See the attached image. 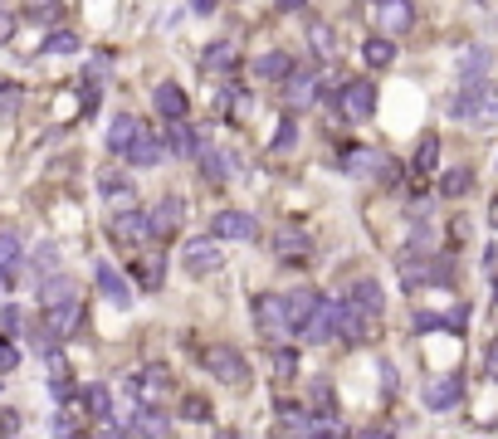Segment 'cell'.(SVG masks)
Returning a JSON list of instances; mask_svg holds the SVG:
<instances>
[{
	"mask_svg": "<svg viewBox=\"0 0 498 439\" xmlns=\"http://www.w3.org/2000/svg\"><path fill=\"white\" fill-rule=\"evenodd\" d=\"M469 186H474V171H464V166H450V171L440 176V195H450V201H454V195H464Z\"/></svg>",
	"mask_w": 498,
	"mask_h": 439,
	"instance_id": "cell-36",
	"label": "cell"
},
{
	"mask_svg": "<svg viewBox=\"0 0 498 439\" xmlns=\"http://www.w3.org/2000/svg\"><path fill=\"white\" fill-rule=\"evenodd\" d=\"M142 215H147V235L162 239V235H171V229L186 220V201H181V195H166L157 211H142Z\"/></svg>",
	"mask_w": 498,
	"mask_h": 439,
	"instance_id": "cell-14",
	"label": "cell"
},
{
	"mask_svg": "<svg viewBox=\"0 0 498 439\" xmlns=\"http://www.w3.org/2000/svg\"><path fill=\"white\" fill-rule=\"evenodd\" d=\"M137 385H142V401H166V395H171V371H166V366H147V371L137 376Z\"/></svg>",
	"mask_w": 498,
	"mask_h": 439,
	"instance_id": "cell-28",
	"label": "cell"
},
{
	"mask_svg": "<svg viewBox=\"0 0 498 439\" xmlns=\"http://www.w3.org/2000/svg\"><path fill=\"white\" fill-rule=\"evenodd\" d=\"M79 312H83L79 298H64V302H54V308H45V318H39V322L54 332V342H64V337H74V332H79Z\"/></svg>",
	"mask_w": 498,
	"mask_h": 439,
	"instance_id": "cell-16",
	"label": "cell"
},
{
	"mask_svg": "<svg viewBox=\"0 0 498 439\" xmlns=\"http://www.w3.org/2000/svg\"><path fill=\"white\" fill-rule=\"evenodd\" d=\"M313 49L318 54H332V29L328 25H313Z\"/></svg>",
	"mask_w": 498,
	"mask_h": 439,
	"instance_id": "cell-44",
	"label": "cell"
},
{
	"mask_svg": "<svg viewBox=\"0 0 498 439\" xmlns=\"http://www.w3.org/2000/svg\"><path fill=\"white\" fill-rule=\"evenodd\" d=\"M347 302L361 312V318H371V322H377L381 312H386V288H381L377 278H357V284L347 288Z\"/></svg>",
	"mask_w": 498,
	"mask_h": 439,
	"instance_id": "cell-9",
	"label": "cell"
},
{
	"mask_svg": "<svg viewBox=\"0 0 498 439\" xmlns=\"http://www.w3.org/2000/svg\"><path fill=\"white\" fill-rule=\"evenodd\" d=\"M377 20H381V35L396 39L415 25V5L411 0H377Z\"/></svg>",
	"mask_w": 498,
	"mask_h": 439,
	"instance_id": "cell-11",
	"label": "cell"
},
{
	"mask_svg": "<svg viewBox=\"0 0 498 439\" xmlns=\"http://www.w3.org/2000/svg\"><path fill=\"white\" fill-rule=\"evenodd\" d=\"M25 259V249H20V239L10 235V229H0V269H5V284L15 278V264Z\"/></svg>",
	"mask_w": 498,
	"mask_h": 439,
	"instance_id": "cell-35",
	"label": "cell"
},
{
	"mask_svg": "<svg viewBox=\"0 0 498 439\" xmlns=\"http://www.w3.org/2000/svg\"><path fill=\"white\" fill-rule=\"evenodd\" d=\"M274 249H278V259H308L313 239L298 235V229H284V235H274Z\"/></svg>",
	"mask_w": 498,
	"mask_h": 439,
	"instance_id": "cell-32",
	"label": "cell"
},
{
	"mask_svg": "<svg viewBox=\"0 0 498 439\" xmlns=\"http://www.w3.org/2000/svg\"><path fill=\"white\" fill-rule=\"evenodd\" d=\"M298 337L318 342V347H323V342H332V337H337V298H318L313 318L303 322V332H298Z\"/></svg>",
	"mask_w": 498,
	"mask_h": 439,
	"instance_id": "cell-10",
	"label": "cell"
},
{
	"mask_svg": "<svg viewBox=\"0 0 498 439\" xmlns=\"http://www.w3.org/2000/svg\"><path fill=\"white\" fill-rule=\"evenodd\" d=\"M254 312H259V332L264 337H274V342H284L288 332V308H284V293H264V298L254 302Z\"/></svg>",
	"mask_w": 498,
	"mask_h": 439,
	"instance_id": "cell-5",
	"label": "cell"
},
{
	"mask_svg": "<svg viewBox=\"0 0 498 439\" xmlns=\"http://www.w3.org/2000/svg\"><path fill=\"white\" fill-rule=\"evenodd\" d=\"M35 298H39V308H54V302H64V298H79V293H74V278H69V274H59V269H49V274L35 284Z\"/></svg>",
	"mask_w": 498,
	"mask_h": 439,
	"instance_id": "cell-23",
	"label": "cell"
},
{
	"mask_svg": "<svg viewBox=\"0 0 498 439\" xmlns=\"http://www.w3.org/2000/svg\"><path fill=\"white\" fill-rule=\"evenodd\" d=\"M484 371L498 376V342H489V352H484Z\"/></svg>",
	"mask_w": 498,
	"mask_h": 439,
	"instance_id": "cell-49",
	"label": "cell"
},
{
	"mask_svg": "<svg viewBox=\"0 0 498 439\" xmlns=\"http://www.w3.org/2000/svg\"><path fill=\"white\" fill-rule=\"evenodd\" d=\"M211 239H220V244L225 239H240V244L245 239H259V220L245 215V211H220L211 220Z\"/></svg>",
	"mask_w": 498,
	"mask_h": 439,
	"instance_id": "cell-6",
	"label": "cell"
},
{
	"mask_svg": "<svg viewBox=\"0 0 498 439\" xmlns=\"http://www.w3.org/2000/svg\"><path fill=\"white\" fill-rule=\"evenodd\" d=\"M205 371H211L220 385H230V391H249V381H254L249 361L235 347H211V352H205Z\"/></svg>",
	"mask_w": 498,
	"mask_h": 439,
	"instance_id": "cell-2",
	"label": "cell"
},
{
	"mask_svg": "<svg viewBox=\"0 0 498 439\" xmlns=\"http://www.w3.org/2000/svg\"><path fill=\"white\" fill-rule=\"evenodd\" d=\"M93 278H98V293H103V298H108L118 312L132 308V288H128V278H122L112 264H98V269H93Z\"/></svg>",
	"mask_w": 498,
	"mask_h": 439,
	"instance_id": "cell-15",
	"label": "cell"
},
{
	"mask_svg": "<svg viewBox=\"0 0 498 439\" xmlns=\"http://www.w3.org/2000/svg\"><path fill=\"white\" fill-rule=\"evenodd\" d=\"M54 435H59V439H74V435H79V420H69V415H59V420H54Z\"/></svg>",
	"mask_w": 498,
	"mask_h": 439,
	"instance_id": "cell-46",
	"label": "cell"
},
{
	"mask_svg": "<svg viewBox=\"0 0 498 439\" xmlns=\"http://www.w3.org/2000/svg\"><path fill=\"white\" fill-rule=\"evenodd\" d=\"M98 195H103L108 205H112V201L128 205L137 191H132V176H128V171H112V166H108V171H98Z\"/></svg>",
	"mask_w": 498,
	"mask_h": 439,
	"instance_id": "cell-27",
	"label": "cell"
},
{
	"mask_svg": "<svg viewBox=\"0 0 498 439\" xmlns=\"http://www.w3.org/2000/svg\"><path fill=\"white\" fill-rule=\"evenodd\" d=\"M450 118H460V122H489V118H498V88H494L489 79H484V83H464V88L450 98Z\"/></svg>",
	"mask_w": 498,
	"mask_h": 439,
	"instance_id": "cell-1",
	"label": "cell"
},
{
	"mask_svg": "<svg viewBox=\"0 0 498 439\" xmlns=\"http://www.w3.org/2000/svg\"><path fill=\"white\" fill-rule=\"evenodd\" d=\"M337 108L347 122H367L371 112H377V83L371 79H347L337 88Z\"/></svg>",
	"mask_w": 498,
	"mask_h": 439,
	"instance_id": "cell-3",
	"label": "cell"
},
{
	"mask_svg": "<svg viewBox=\"0 0 498 439\" xmlns=\"http://www.w3.org/2000/svg\"><path fill=\"white\" fill-rule=\"evenodd\" d=\"M83 405L93 410V420H112V391L108 385H83Z\"/></svg>",
	"mask_w": 498,
	"mask_h": 439,
	"instance_id": "cell-34",
	"label": "cell"
},
{
	"mask_svg": "<svg viewBox=\"0 0 498 439\" xmlns=\"http://www.w3.org/2000/svg\"><path fill=\"white\" fill-rule=\"evenodd\" d=\"M0 288H5V269H0Z\"/></svg>",
	"mask_w": 498,
	"mask_h": 439,
	"instance_id": "cell-54",
	"label": "cell"
},
{
	"mask_svg": "<svg viewBox=\"0 0 498 439\" xmlns=\"http://www.w3.org/2000/svg\"><path fill=\"white\" fill-rule=\"evenodd\" d=\"M54 15H59L54 0H39V5H29V20H54Z\"/></svg>",
	"mask_w": 498,
	"mask_h": 439,
	"instance_id": "cell-45",
	"label": "cell"
},
{
	"mask_svg": "<svg viewBox=\"0 0 498 439\" xmlns=\"http://www.w3.org/2000/svg\"><path fill=\"white\" fill-rule=\"evenodd\" d=\"M152 108H157V118H166V122L191 118V98H186L181 83H157V88H152Z\"/></svg>",
	"mask_w": 498,
	"mask_h": 439,
	"instance_id": "cell-8",
	"label": "cell"
},
{
	"mask_svg": "<svg viewBox=\"0 0 498 439\" xmlns=\"http://www.w3.org/2000/svg\"><path fill=\"white\" fill-rule=\"evenodd\" d=\"M15 366H20L15 342H10V337H0V376H5V371H15Z\"/></svg>",
	"mask_w": 498,
	"mask_h": 439,
	"instance_id": "cell-40",
	"label": "cell"
},
{
	"mask_svg": "<svg viewBox=\"0 0 498 439\" xmlns=\"http://www.w3.org/2000/svg\"><path fill=\"white\" fill-rule=\"evenodd\" d=\"M489 225H494V229H498V201H494V205H489Z\"/></svg>",
	"mask_w": 498,
	"mask_h": 439,
	"instance_id": "cell-52",
	"label": "cell"
},
{
	"mask_svg": "<svg viewBox=\"0 0 498 439\" xmlns=\"http://www.w3.org/2000/svg\"><path fill=\"white\" fill-rule=\"evenodd\" d=\"M162 142H166V156H186V162H191V156L205 146V137H201V132H195L186 118H181V122H171V132H166Z\"/></svg>",
	"mask_w": 498,
	"mask_h": 439,
	"instance_id": "cell-21",
	"label": "cell"
},
{
	"mask_svg": "<svg viewBox=\"0 0 498 439\" xmlns=\"http://www.w3.org/2000/svg\"><path fill=\"white\" fill-rule=\"evenodd\" d=\"M318 298H323V293H318V288H294V293H284V308H288V327H294V332H303V322L313 318Z\"/></svg>",
	"mask_w": 498,
	"mask_h": 439,
	"instance_id": "cell-25",
	"label": "cell"
},
{
	"mask_svg": "<svg viewBox=\"0 0 498 439\" xmlns=\"http://www.w3.org/2000/svg\"><path fill=\"white\" fill-rule=\"evenodd\" d=\"M166 435H171V420H166L162 405H142L132 415V439H166Z\"/></svg>",
	"mask_w": 498,
	"mask_h": 439,
	"instance_id": "cell-22",
	"label": "cell"
},
{
	"mask_svg": "<svg viewBox=\"0 0 498 439\" xmlns=\"http://www.w3.org/2000/svg\"><path fill=\"white\" fill-rule=\"evenodd\" d=\"M342 171H352V176H371V181H391V162L381 152H342Z\"/></svg>",
	"mask_w": 498,
	"mask_h": 439,
	"instance_id": "cell-12",
	"label": "cell"
},
{
	"mask_svg": "<svg viewBox=\"0 0 498 439\" xmlns=\"http://www.w3.org/2000/svg\"><path fill=\"white\" fill-rule=\"evenodd\" d=\"M137 132H142V122L132 118V112H112V122H108V152L112 156H128L132 142H137Z\"/></svg>",
	"mask_w": 498,
	"mask_h": 439,
	"instance_id": "cell-20",
	"label": "cell"
},
{
	"mask_svg": "<svg viewBox=\"0 0 498 439\" xmlns=\"http://www.w3.org/2000/svg\"><path fill=\"white\" fill-rule=\"evenodd\" d=\"M332 410H337V401H332V385L328 381H313V385H308V415L332 420Z\"/></svg>",
	"mask_w": 498,
	"mask_h": 439,
	"instance_id": "cell-33",
	"label": "cell"
},
{
	"mask_svg": "<svg viewBox=\"0 0 498 439\" xmlns=\"http://www.w3.org/2000/svg\"><path fill=\"white\" fill-rule=\"evenodd\" d=\"M278 5H284V10H303V0H278Z\"/></svg>",
	"mask_w": 498,
	"mask_h": 439,
	"instance_id": "cell-51",
	"label": "cell"
},
{
	"mask_svg": "<svg viewBox=\"0 0 498 439\" xmlns=\"http://www.w3.org/2000/svg\"><path fill=\"white\" fill-rule=\"evenodd\" d=\"M0 327H5V332H20V327H25V308L5 302V308H0Z\"/></svg>",
	"mask_w": 498,
	"mask_h": 439,
	"instance_id": "cell-39",
	"label": "cell"
},
{
	"mask_svg": "<svg viewBox=\"0 0 498 439\" xmlns=\"http://www.w3.org/2000/svg\"><path fill=\"white\" fill-rule=\"evenodd\" d=\"M235 64H240V45H235V39H215V45H205V54H201V73H205V79H220V73H230Z\"/></svg>",
	"mask_w": 498,
	"mask_h": 439,
	"instance_id": "cell-13",
	"label": "cell"
},
{
	"mask_svg": "<svg viewBox=\"0 0 498 439\" xmlns=\"http://www.w3.org/2000/svg\"><path fill=\"white\" fill-rule=\"evenodd\" d=\"M122 162H132V166H162L166 162V142L162 137H152L147 128L137 132V142H132V152L122 156Z\"/></svg>",
	"mask_w": 498,
	"mask_h": 439,
	"instance_id": "cell-26",
	"label": "cell"
},
{
	"mask_svg": "<svg viewBox=\"0 0 498 439\" xmlns=\"http://www.w3.org/2000/svg\"><path fill=\"white\" fill-rule=\"evenodd\" d=\"M411 166L420 176H430L435 166H440V137H435V132H425V137H420V146H415V156H411Z\"/></svg>",
	"mask_w": 498,
	"mask_h": 439,
	"instance_id": "cell-31",
	"label": "cell"
},
{
	"mask_svg": "<svg viewBox=\"0 0 498 439\" xmlns=\"http://www.w3.org/2000/svg\"><path fill=\"white\" fill-rule=\"evenodd\" d=\"M45 54H79V39L69 35V29H54V35H49V45H45Z\"/></svg>",
	"mask_w": 498,
	"mask_h": 439,
	"instance_id": "cell-38",
	"label": "cell"
},
{
	"mask_svg": "<svg viewBox=\"0 0 498 439\" xmlns=\"http://www.w3.org/2000/svg\"><path fill=\"white\" fill-rule=\"evenodd\" d=\"M249 73H254L259 83H284L288 73H294V59H288L284 49H269V54H259L254 64H249Z\"/></svg>",
	"mask_w": 498,
	"mask_h": 439,
	"instance_id": "cell-24",
	"label": "cell"
},
{
	"mask_svg": "<svg viewBox=\"0 0 498 439\" xmlns=\"http://www.w3.org/2000/svg\"><path fill=\"white\" fill-rule=\"evenodd\" d=\"M361 59H367V69H391V64H396V39L371 35L367 45H361Z\"/></svg>",
	"mask_w": 498,
	"mask_h": 439,
	"instance_id": "cell-29",
	"label": "cell"
},
{
	"mask_svg": "<svg viewBox=\"0 0 498 439\" xmlns=\"http://www.w3.org/2000/svg\"><path fill=\"white\" fill-rule=\"evenodd\" d=\"M278 88L288 93V103H294V108H308V103H318V69H298L294 64V73H288Z\"/></svg>",
	"mask_w": 498,
	"mask_h": 439,
	"instance_id": "cell-19",
	"label": "cell"
},
{
	"mask_svg": "<svg viewBox=\"0 0 498 439\" xmlns=\"http://www.w3.org/2000/svg\"><path fill=\"white\" fill-rule=\"evenodd\" d=\"M10 35H15V15H10V10H0V45H10Z\"/></svg>",
	"mask_w": 498,
	"mask_h": 439,
	"instance_id": "cell-48",
	"label": "cell"
},
{
	"mask_svg": "<svg viewBox=\"0 0 498 439\" xmlns=\"http://www.w3.org/2000/svg\"><path fill=\"white\" fill-rule=\"evenodd\" d=\"M195 166H201L205 181H230V176L240 171V162H235L230 152H220V146H201V152H195Z\"/></svg>",
	"mask_w": 498,
	"mask_h": 439,
	"instance_id": "cell-17",
	"label": "cell"
},
{
	"mask_svg": "<svg viewBox=\"0 0 498 439\" xmlns=\"http://www.w3.org/2000/svg\"><path fill=\"white\" fill-rule=\"evenodd\" d=\"M352 439H396V435H391L386 425H367V430H357Z\"/></svg>",
	"mask_w": 498,
	"mask_h": 439,
	"instance_id": "cell-47",
	"label": "cell"
},
{
	"mask_svg": "<svg viewBox=\"0 0 498 439\" xmlns=\"http://www.w3.org/2000/svg\"><path fill=\"white\" fill-rule=\"evenodd\" d=\"M98 439H132V435H128V425H118V420H98Z\"/></svg>",
	"mask_w": 498,
	"mask_h": 439,
	"instance_id": "cell-42",
	"label": "cell"
},
{
	"mask_svg": "<svg viewBox=\"0 0 498 439\" xmlns=\"http://www.w3.org/2000/svg\"><path fill=\"white\" fill-rule=\"evenodd\" d=\"M220 264H225L220 239H191V244L181 249V269H186L191 278H211V274H220Z\"/></svg>",
	"mask_w": 498,
	"mask_h": 439,
	"instance_id": "cell-4",
	"label": "cell"
},
{
	"mask_svg": "<svg viewBox=\"0 0 498 439\" xmlns=\"http://www.w3.org/2000/svg\"><path fill=\"white\" fill-rule=\"evenodd\" d=\"M489 79V49H464V59H460V83H484Z\"/></svg>",
	"mask_w": 498,
	"mask_h": 439,
	"instance_id": "cell-30",
	"label": "cell"
},
{
	"mask_svg": "<svg viewBox=\"0 0 498 439\" xmlns=\"http://www.w3.org/2000/svg\"><path fill=\"white\" fill-rule=\"evenodd\" d=\"M15 108H20V88H0V118H15Z\"/></svg>",
	"mask_w": 498,
	"mask_h": 439,
	"instance_id": "cell-41",
	"label": "cell"
},
{
	"mask_svg": "<svg viewBox=\"0 0 498 439\" xmlns=\"http://www.w3.org/2000/svg\"><path fill=\"white\" fill-rule=\"evenodd\" d=\"M108 239H112V244H122V249H137L142 239H147V215H142V211H118L108 220Z\"/></svg>",
	"mask_w": 498,
	"mask_h": 439,
	"instance_id": "cell-7",
	"label": "cell"
},
{
	"mask_svg": "<svg viewBox=\"0 0 498 439\" xmlns=\"http://www.w3.org/2000/svg\"><path fill=\"white\" fill-rule=\"evenodd\" d=\"M142 278H147V288H162V254H152V259H147Z\"/></svg>",
	"mask_w": 498,
	"mask_h": 439,
	"instance_id": "cell-43",
	"label": "cell"
},
{
	"mask_svg": "<svg viewBox=\"0 0 498 439\" xmlns=\"http://www.w3.org/2000/svg\"><path fill=\"white\" fill-rule=\"evenodd\" d=\"M294 142H298V122L284 118V122H278V132H274V142H269V152H288Z\"/></svg>",
	"mask_w": 498,
	"mask_h": 439,
	"instance_id": "cell-37",
	"label": "cell"
},
{
	"mask_svg": "<svg viewBox=\"0 0 498 439\" xmlns=\"http://www.w3.org/2000/svg\"><path fill=\"white\" fill-rule=\"evenodd\" d=\"M191 10L195 15H215V0H191Z\"/></svg>",
	"mask_w": 498,
	"mask_h": 439,
	"instance_id": "cell-50",
	"label": "cell"
},
{
	"mask_svg": "<svg viewBox=\"0 0 498 439\" xmlns=\"http://www.w3.org/2000/svg\"><path fill=\"white\" fill-rule=\"evenodd\" d=\"M464 401V381L460 376H440V381L425 385V410H454Z\"/></svg>",
	"mask_w": 498,
	"mask_h": 439,
	"instance_id": "cell-18",
	"label": "cell"
},
{
	"mask_svg": "<svg viewBox=\"0 0 498 439\" xmlns=\"http://www.w3.org/2000/svg\"><path fill=\"white\" fill-rule=\"evenodd\" d=\"M494 308H498V274H494Z\"/></svg>",
	"mask_w": 498,
	"mask_h": 439,
	"instance_id": "cell-53",
	"label": "cell"
}]
</instances>
